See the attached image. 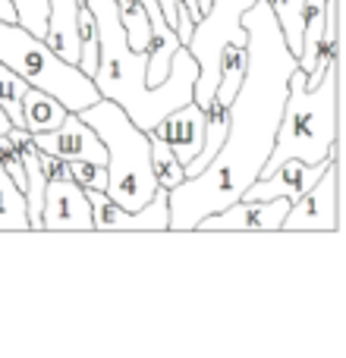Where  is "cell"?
I'll return each mask as SVG.
<instances>
[{
    "label": "cell",
    "instance_id": "6da1fadb",
    "mask_svg": "<svg viewBox=\"0 0 346 358\" xmlns=\"http://www.w3.org/2000/svg\"><path fill=\"white\" fill-rule=\"evenodd\" d=\"M246 29V76L240 92L227 107V138L205 170L186 176L167 192L170 229L189 233L202 217L233 204L258 179L271 155L277 123L286 101V79L299 66L296 54L286 48L268 0H255L242 13Z\"/></svg>",
    "mask_w": 346,
    "mask_h": 358
},
{
    "label": "cell",
    "instance_id": "7a4b0ae2",
    "mask_svg": "<svg viewBox=\"0 0 346 358\" xmlns=\"http://www.w3.org/2000/svg\"><path fill=\"white\" fill-rule=\"evenodd\" d=\"M98 29V66H95V88L101 98L113 101L126 110V117L139 129L151 132L170 110L189 104L192 85L198 79V63L186 44H179L170 57V76L161 85L145 82V50H132L126 41V29L113 0H85Z\"/></svg>",
    "mask_w": 346,
    "mask_h": 358
},
{
    "label": "cell",
    "instance_id": "3957f363",
    "mask_svg": "<svg viewBox=\"0 0 346 358\" xmlns=\"http://www.w3.org/2000/svg\"><path fill=\"white\" fill-rule=\"evenodd\" d=\"M340 82H337V60L324 69L315 88H305V73L293 69L286 79V101L277 123L271 155L258 176H268L284 161L296 157L303 164H318L337 151V132H340Z\"/></svg>",
    "mask_w": 346,
    "mask_h": 358
},
{
    "label": "cell",
    "instance_id": "277c9868",
    "mask_svg": "<svg viewBox=\"0 0 346 358\" xmlns=\"http://www.w3.org/2000/svg\"><path fill=\"white\" fill-rule=\"evenodd\" d=\"M79 117L98 132L107 148V185L104 192L120 208L139 210L158 192L155 170H151V136L139 129L120 104L98 98L79 110Z\"/></svg>",
    "mask_w": 346,
    "mask_h": 358
},
{
    "label": "cell",
    "instance_id": "5b68a950",
    "mask_svg": "<svg viewBox=\"0 0 346 358\" xmlns=\"http://www.w3.org/2000/svg\"><path fill=\"white\" fill-rule=\"evenodd\" d=\"M0 63L22 76L29 88L54 94L69 113L85 110L101 98L92 76H85L76 63H67L44 44V38L25 31L16 22L0 19Z\"/></svg>",
    "mask_w": 346,
    "mask_h": 358
},
{
    "label": "cell",
    "instance_id": "8992f818",
    "mask_svg": "<svg viewBox=\"0 0 346 358\" xmlns=\"http://www.w3.org/2000/svg\"><path fill=\"white\" fill-rule=\"evenodd\" d=\"M252 3L255 0H211V6L202 13V19L192 25V38L186 48L198 63V79L192 85V101L198 107H208L211 98H214L217 73H221V50L227 44L246 48L249 35L240 19Z\"/></svg>",
    "mask_w": 346,
    "mask_h": 358
},
{
    "label": "cell",
    "instance_id": "52a82bcc",
    "mask_svg": "<svg viewBox=\"0 0 346 358\" xmlns=\"http://www.w3.org/2000/svg\"><path fill=\"white\" fill-rule=\"evenodd\" d=\"M85 195L92 204L95 233H167L170 229L167 189H161V185L139 210L120 208L104 189H85Z\"/></svg>",
    "mask_w": 346,
    "mask_h": 358
},
{
    "label": "cell",
    "instance_id": "ba28073f",
    "mask_svg": "<svg viewBox=\"0 0 346 358\" xmlns=\"http://www.w3.org/2000/svg\"><path fill=\"white\" fill-rule=\"evenodd\" d=\"M337 229H340V176H337V161H331L321 179L296 201H290L280 233H337Z\"/></svg>",
    "mask_w": 346,
    "mask_h": 358
},
{
    "label": "cell",
    "instance_id": "9c48e42d",
    "mask_svg": "<svg viewBox=\"0 0 346 358\" xmlns=\"http://www.w3.org/2000/svg\"><path fill=\"white\" fill-rule=\"evenodd\" d=\"M290 210V198H236L233 204L202 217V233H277Z\"/></svg>",
    "mask_w": 346,
    "mask_h": 358
},
{
    "label": "cell",
    "instance_id": "30bf717a",
    "mask_svg": "<svg viewBox=\"0 0 346 358\" xmlns=\"http://www.w3.org/2000/svg\"><path fill=\"white\" fill-rule=\"evenodd\" d=\"M41 229H48V233H63V229H73V233H95L88 195L69 173L48 176L44 204H41Z\"/></svg>",
    "mask_w": 346,
    "mask_h": 358
},
{
    "label": "cell",
    "instance_id": "8fae6325",
    "mask_svg": "<svg viewBox=\"0 0 346 358\" xmlns=\"http://www.w3.org/2000/svg\"><path fill=\"white\" fill-rule=\"evenodd\" d=\"M32 142L50 157L60 161H88V164H104L107 148L98 138V132L79 117V113H67L63 123L50 132H35Z\"/></svg>",
    "mask_w": 346,
    "mask_h": 358
},
{
    "label": "cell",
    "instance_id": "7c38bea8",
    "mask_svg": "<svg viewBox=\"0 0 346 358\" xmlns=\"http://www.w3.org/2000/svg\"><path fill=\"white\" fill-rule=\"evenodd\" d=\"M331 161H337V151L318 164H303L296 157H290V161H284L268 176L255 179L240 198H290V201H296L305 189H312L321 179V173L331 167Z\"/></svg>",
    "mask_w": 346,
    "mask_h": 358
},
{
    "label": "cell",
    "instance_id": "4fadbf2b",
    "mask_svg": "<svg viewBox=\"0 0 346 358\" xmlns=\"http://www.w3.org/2000/svg\"><path fill=\"white\" fill-rule=\"evenodd\" d=\"M151 136L161 138L173 155H177V161L186 167V164L202 151V142H205V107H198L195 101L177 107V110H170L167 117L151 129Z\"/></svg>",
    "mask_w": 346,
    "mask_h": 358
},
{
    "label": "cell",
    "instance_id": "5bb4252c",
    "mask_svg": "<svg viewBox=\"0 0 346 358\" xmlns=\"http://www.w3.org/2000/svg\"><path fill=\"white\" fill-rule=\"evenodd\" d=\"M67 113L69 110L54 98V94L41 92V88H25V94H22V129H29L32 136H35V132L57 129Z\"/></svg>",
    "mask_w": 346,
    "mask_h": 358
},
{
    "label": "cell",
    "instance_id": "9a60e30c",
    "mask_svg": "<svg viewBox=\"0 0 346 358\" xmlns=\"http://www.w3.org/2000/svg\"><path fill=\"white\" fill-rule=\"evenodd\" d=\"M246 60H249L246 48H240V44H227V48L221 50V73H217V88H214V98L211 101L230 107V101L240 92L242 76H246Z\"/></svg>",
    "mask_w": 346,
    "mask_h": 358
},
{
    "label": "cell",
    "instance_id": "2e32d148",
    "mask_svg": "<svg viewBox=\"0 0 346 358\" xmlns=\"http://www.w3.org/2000/svg\"><path fill=\"white\" fill-rule=\"evenodd\" d=\"M0 229L6 233H22L29 227V208H25V192L6 176L0 167Z\"/></svg>",
    "mask_w": 346,
    "mask_h": 358
},
{
    "label": "cell",
    "instance_id": "e0dca14e",
    "mask_svg": "<svg viewBox=\"0 0 346 358\" xmlns=\"http://www.w3.org/2000/svg\"><path fill=\"white\" fill-rule=\"evenodd\" d=\"M268 6L277 19V29L284 35L286 48L299 60V50H303V0H268Z\"/></svg>",
    "mask_w": 346,
    "mask_h": 358
},
{
    "label": "cell",
    "instance_id": "ac0fdd59",
    "mask_svg": "<svg viewBox=\"0 0 346 358\" xmlns=\"http://www.w3.org/2000/svg\"><path fill=\"white\" fill-rule=\"evenodd\" d=\"M151 170H155V182L161 185V189H167V192L177 189V185L186 179L183 164L177 161V155H173V151L158 136H151Z\"/></svg>",
    "mask_w": 346,
    "mask_h": 358
},
{
    "label": "cell",
    "instance_id": "d6986e66",
    "mask_svg": "<svg viewBox=\"0 0 346 358\" xmlns=\"http://www.w3.org/2000/svg\"><path fill=\"white\" fill-rule=\"evenodd\" d=\"M113 3H117V13H120V22H123V29H126L130 48L145 50L148 48L151 29H148V16H145L142 3H139V0H113Z\"/></svg>",
    "mask_w": 346,
    "mask_h": 358
},
{
    "label": "cell",
    "instance_id": "ffe728a7",
    "mask_svg": "<svg viewBox=\"0 0 346 358\" xmlns=\"http://www.w3.org/2000/svg\"><path fill=\"white\" fill-rule=\"evenodd\" d=\"M25 79L16 76L10 66L0 63V107L6 110L13 126H22V94H25Z\"/></svg>",
    "mask_w": 346,
    "mask_h": 358
},
{
    "label": "cell",
    "instance_id": "44dd1931",
    "mask_svg": "<svg viewBox=\"0 0 346 358\" xmlns=\"http://www.w3.org/2000/svg\"><path fill=\"white\" fill-rule=\"evenodd\" d=\"M10 3L16 10V25L41 38L48 25V0H10Z\"/></svg>",
    "mask_w": 346,
    "mask_h": 358
},
{
    "label": "cell",
    "instance_id": "7402d4cb",
    "mask_svg": "<svg viewBox=\"0 0 346 358\" xmlns=\"http://www.w3.org/2000/svg\"><path fill=\"white\" fill-rule=\"evenodd\" d=\"M69 176L82 185V189H104L107 185V170L104 164H88V161H67Z\"/></svg>",
    "mask_w": 346,
    "mask_h": 358
},
{
    "label": "cell",
    "instance_id": "603a6c76",
    "mask_svg": "<svg viewBox=\"0 0 346 358\" xmlns=\"http://www.w3.org/2000/svg\"><path fill=\"white\" fill-rule=\"evenodd\" d=\"M10 129H13V123H10V117H6V110L0 107V136H6Z\"/></svg>",
    "mask_w": 346,
    "mask_h": 358
},
{
    "label": "cell",
    "instance_id": "cb8c5ba5",
    "mask_svg": "<svg viewBox=\"0 0 346 358\" xmlns=\"http://www.w3.org/2000/svg\"><path fill=\"white\" fill-rule=\"evenodd\" d=\"M198 6H202V13H205V10L211 6V0H198Z\"/></svg>",
    "mask_w": 346,
    "mask_h": 358
}]
</instances>
